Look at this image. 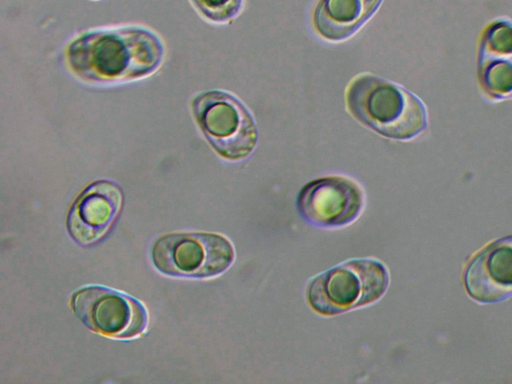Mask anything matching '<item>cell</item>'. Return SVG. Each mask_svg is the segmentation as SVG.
<instances>
[{
	"instance_id": "6da1fadb",
	"label": "cell",
	"mask_w": 512,
	"mask_h": 384,
	"mask_svg": "<svg viewBox=\"0 0 512 384\" xmlns=\"http://www.w3.org/2000/svg\"><path fill=\"white\" fill-rule=\"evenodd\" d=\"M164 58V46L141 26L93 29L74 38L65 60L74 75L97 84L129 82L153 74Z\"/></svg>"
},
{
	"instance_id": "7a4b0ae2",
	"label": "cell",
	"mask_w": 512,
	"mask_h": 384,
	"mask_svg": "<svg viewBox=\"0 0 512 384\" xmlns=\"http://www.w3.org/2000/svg\"><path fill=\"white\" fill-rule=\"evenodd\" d=\"M345 101L359 123L386 138L412 140L428 127L427 108L417 95L374 74L352 79Z\"/></svg>"
},
{
	"instance_id": "3957f363",
	"label": "cell",
	"mask_w": 512,
	"mask_h": 384,
	"mask_svg": "<svg viewBox=\"0 0 512 384\" xmlns=\"http://www.w3.org/2000/svg\"><path fill=\"white\" fill-rule=\"evenodd\" d=\"M389 285L386 267L371 258L352 259L311 279L306 288L309 306L334 316L378 301Z\"/></svg>"
},
{
	"instance_id": "277c9868",
	"label": "cell",
	"mask_w": 512,
	"mask_h": 384,
	"mask_svg": "<svg viewBox=\"0 0 512 384\" xmlns=\"http://www.w3.org/2000/svg\"><path fill=\"white\" fill-rule=\"evenodd\" d=\"M191 107L200 130L221 157L240 161L252 154L258 141L257 125L237 97L209 90L196 95Z\"/></svg>"
},
{
	"instance_id": "5b68a950",
	"label": "cell",
	"mask_w": 512,
	"mask_h": 384,
	"mask_svg": "<svg viewBox=\"0 0 512 384\" xmlns=\"http://www.w3.org/2000/svg\"><path fill=\"white\" fill-rule=\"evenodd\" d=\"M234 259L232 243L217 233H168L160 236L151 247L154 267L170 277H216L224 273Z\"/></svg>"
},
{
	"instance_id": "8992f818",
	"label": "cell",
	"mask_w": 512,
	"mask_h": 384,
	"mask_svg": "<svg viewBox=\"0 0 512 384\" xmlns=\"http://www.w3.org/2000/svg\"><path fill=\"white\" fill-rule=\"evenodd\" d=\"M75 315L93 332L114 339L143 334L149 323L145 305L130 295L101 285H89L71 296Z\"/></svg>"
},
{
	"instance_id": "52a82bcc",
	"label": "cell",
	"mask_w": 512,
	"mask_h": 384,
	"mask_svg": "<svg viewBox=\"0 0 512 384\" xmlns=\"http://www.w3.org/2000/svg\"><path fill=\"white\" fill-rule=\"evenodd\" d=\"M364 192L354 180L331 175L304 185L297 197L300 216L320 228H340L353 223L362 213Z\"/></svg>"
},
{
	"instance_id": "ba28073f",
	"label": "cell",
	"mask_w": 512,
	"mask_h": 384,
	"mask_svg": "<svg viewBox=\"0 0 512 384\" xmlns=\"http://www.w3.org/2000/svg\"><path fill=\"white\" fill-rule=\"evenodd\" d=\"M463 281L478 304H494L512 297V235L494 240L473 255Z\"/></svg>"
},
{
	"instance_id": "9c48e42d",
	"label": "cell",
	"mask_w": 512,
	"mask_h": 384,
	"mask_svg": "<svg viewBox=\"0 0 512 384\" xmlns=\"http://www.w3.org/2000/svg\"><path fill=\"white\" fill-rule=\"evenodd\" d=\"M120 187L109 180L87 186L71 206L66 226L71 238L80 245L99 241L113 225L122 207Z\"/></svg>"
},
{
	"instance_id": "30bf717a",
	"label": "cell",
	"mask_w": 512,
	"mask_h": 384,
	"mask_svg": "<svg viewBox=\"0 0 512 384\" xmlns=\"http://www.w3.org/2000/svg\"><path fill=\"white\" fill-rule=\"evenodd\" d=\"M478 79L493 100L512 97V20L499 18L483 30L478 53Z\"/></svg>"
},
{
	"instance_id": "8fae6325",
	"label": "cell",
	"mask_w": 512,
	"mask_h": 384,
	"mask_svg": "<svg viewBox=\"0 0 512 384\" xmlns=\"http://www.w3.org/2000/svg\"><path fill=\"white\" fill-rule=\"evenodd\" d=\"M383 0H319L313 26L324 39L344 41L353 36L378 10Z\"/></svg>"
},
{
	"instance_id": "7c38bea8",
	"label": "cell",
	"mask_w": 512,
	"mask_h": 384,
	"mask_svg": "<svg viewBox=\"0 0 512 384\" xmlns=\"http://www.w3.org/2000/svg\"><path fill=\"white\" fill-rule=\"evenodd\" d=\"M197 10L215 23H228L242 11L244 0H191Z\"/></svg>"
}]
</instances>
